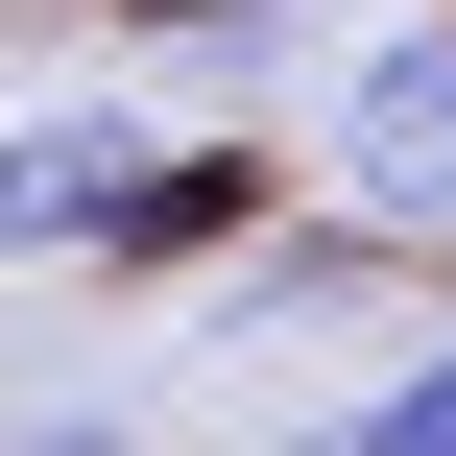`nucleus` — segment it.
<instances>
[{
  "instance_id": "nucleus-3",
  "label": "nucleus",
  "mask_w": 456,
  "mask_h": 456,
  "mask_svg": "<svg viewBox=\"0 0 456 456\" xmlns=\"http://www.w3.org/2000/svg\"><path fill=\"white\" fill-rule=\"evenodd\" d=\"M289 456H456V313L409 337V361H385V385H361V409H313Z\"/></svg>"
},
{
  "instance_id": "nucleus-1",
  "label": "nucleus",
  "mask_w": 456,
  "mask_h": 456,
  "mask_svg": "<svg viewBox=\"0 0 456 456\" xmlns=\"http://www.w3.org/2000/svg\"><path fill=\"white\" fill-rule=\"evenodd\" d=\"M72 240H120V265L240 240V168L168 144V120H120V96H48V120H0V265H72Z\"/></svg>"
},
{
  "instance_id": "nucleus-2",
  "label": "nucleus",
  "mask_w": 456,
  "mask_h": 456,
  "mask_svg": "<svg viewBox=\"0 0 456 456\" xmlns=\"http://www.w3.org/2000/svg\"><path fill=\"white\" fill-rule=\"evenodd\" d=\"M337 216H456V24H385L337 72Z\"/></svg>"
},
{
  "instance_id": "nucleus-4",
  "label": "nucleus",
  "mask_w": 456,
  "mask_h": 456,
  "mask_svg": "<svg viewBox=\"0 0 456 456\" xmlns=\"http://www.w3.org/2000/svg\"><path fill=\"white\" fill-rule=\"evenodd\" d=\"M289 0H144V48H265Z\"/></svg>"
},
{
  "instance_id": "nucleus-5",
  "label": "nucleus",
  "mask_w": 456,
  "mask_h": 456,
  "mask_svg": "<svg viewBox=\"0 0 456 456\" xmlns=\"http://www.w3.org/2000/svg\"><path fill=\"white\" fill-rule=\"evenodd\" d=\"M0 456H144V409H24Z\"/></svg>"
}]
</instances>
